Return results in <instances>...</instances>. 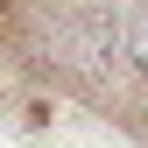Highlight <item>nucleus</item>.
<instances>
[{"label": "nucleus", "instance_id": "nucleus-1", "mask_svg": "<svg viewBox=\"0 0 148 148\" xmlns=\"http://www.w3.org/2000/svg\"><path fill=\"white\" fill-rule=\"evenodd\" d=\"M120 42H127V35H120V21H113L106 7H85L78 21L64 28V49H71V64H78V71H99Z\"/></svg>", "mask_w": 148, "mask_h": 148}, {"label": "nucleus", "instance_id": "nucleus-2", "mask_svg": "<svg viewBox=\"0 0 148 148\" xmlns=\"http://www.w3.org/2000/svg\"><path fill=\"white\" fill-rule=\"evenodd\" d=\"M127 57H134V71L148 78V7L134 14V21H127Z\"/></svg>", "mask_w": 148, "mask_h": 148}]
</instances>
